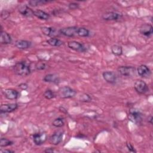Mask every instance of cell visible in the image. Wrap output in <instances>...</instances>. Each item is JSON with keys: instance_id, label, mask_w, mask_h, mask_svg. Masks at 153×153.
<instances>
[{"instance_id": "obj_28", "label": "cell", "mask_w": 153, "mask_h": 153, "mask_svg": "<svg viewBox=\"0 0 153 153\" xmlns=\"http://www.w3.org/2000/svg\"><path fill=\"white\" fill-rule=\"evenodd\" d=\"M13 142L6 138H1L0 140V146L1 147H6L13 145Z\"/></svg>"}, {"instance_id": "obj_33", "label": "cell", "mask_w": 153, "mask_h": 153, "mask_svg": "<svg viewBox=\"0 0 153 153\" xmlns=\"http://www.w3.org/2000/svg\"><path fill=\"white\" fill-rule=\"evenodd\" d=\"M126 146H127V149H128V151L130 152H136L133 146V145L130 143H126Z\"/></svg>"}, {"instance_id": "obj_36", "label": "cell", "mask_w": 153, "mask_h": 153, "mask_svg": "<svg viewBox=\"0 0 153 153\" xmlns=\"http://www.w3.org/2000/svg\"><path fill=\"white\" fill-rule=\"evenodd\" d=\"M2 152H7V153H12V152H14V151H11V150H8V149H5L4 151H1Z\"/></svg>"}, {"instance_id": "obj_3", "label": "cell", "mask_w": 153, "mask_h": 153, "mask_svg": "<svg viewBox=\"0 0 153 153\" xmlns=\"http://www.w3.org/2000/svg\"><path fill=\"white\" fill-rule=\"evenodd\" d=\"M128 117L130 121L136 124H140L142 123V115L141 112L136 109H131L129 111Z\"/></svg>"}, {"instance_id": "obj_37", "label": "cell", "mask_w": 153, "mask_h": 153, "mask_svg": "<svg viewBox=\"0 0 153 153\" xmlns=\"http://www.w3.org/2000/svg\"><path fill=\"white\" fill-rule=\"evenodd\" d=\"M152 116H150L149 118H148V122H149L150 124H152Z\"/></svg>"}, {"instance_id": "obj_14", "label": "cell", "mask_w": 153, "mask_h": 153, "mask_svg": "<svg viewBox=\"0 0 153 153\" xmlns=\"http://www.w3.org/2000/svg\"><path fill=\"white\" fill-rule=\"evenodd\" d=\"M103 79L108 83L114 84L117 81V75L112 71H105L102 74Z\"/></svg>"}, {"instance_id": "obj_4", "label": "cell", "mask_w": 153, "mask_h": 153, "mask_svg": "<svg viewBox=\"0 0 153 153\" xmlns=\"http://www.w3.org/2000/svg\"><path fill=\"white\" fill-rule=\"evenodd\" d=\"M118 72L124 76H132L135 74V68L131 66H121L118 67Z\"/></svg>"}, {"instance_id": "obj_25", "label": "cell", "mask_w": 153, "mask_h": 153, "mask_svg": "<svg viewBox=\"0 0 153 153\" xmlns=\"http://www.w3.org/2000/svg\"><path fill=\"white\" fill-rule=\"evenodd\" d=\"M65 124L64 118L62 117H58L53 120L52 122V125L55 127H62Z\"/></svg>"}, {"instance_id": "obj_29", "label": "cell", "mask_w": 153, "mask_h": 153, "mask_svg": "<svg viewBox=\"0 0 153 153\" xmlns=\"http://www.w3.org/2000/svg\"><path fill=\"white\" fill-rule=\"evenodd\" d=\"M47 65L45 63L41 62H39L35 63L34 65V68L36 70H44L45 68H47Z\"/></svg>"}, {"instance_id": "obj_5", "label": "cell", "mask_w": 153, "mask_h": 153, "mask_svg": "<svg viewBox=\"0 0 153 153\" xmlns=\"http://www.w3.org/2000/svg\"><path fill=\"white\" fill-rule=\"evenodd\" d=\"M134 88L136 91L140 94H145L149 90L148 85L146 84L145 82H144L142 80L137 81L134 83Z\"/></svg>"}, {"instance_id": "obj_6", "label": "cell", "mask_w": 153, "mask_h": 153, "mask_svg": "<svg viewBox=\"0 0 153 153\" xmlns=\"http://www.w3.org/2000/svg\"><path fill=\"white\" fill-rule=\"evenodd\" d=\"M32 139L36 145H41L47 140V135L45 132H39L33 134Z\"/></svg>"}, {"instance_id": "obj_26", "label": "cell", "mask_w": 153, "mask_h": 153, "mask_svg": "<svg viewBox=\"0 0 153 153\" xmlns=\"http://www.w3.org/2000/svg\"><path fill=\"white\" fill-rule=\"evenodd\" d=\"M50 1H45V0H33V1H28V4L29 5L32 7H36L39 5H44L47 3H48Z\"/></svg>"}, {"instance_id": "obj_22", "label": "cell", "mask_w": 153, "mask_h": 153, "mask_svg": "<svg viewBox=\"0 0 153 153\" xmlns=\"http://www.w3.org/2000/svg\"><path fill=\"white\" fill-rule=\"evenodd\" d=\"M47 42L50 45L53 47H60L63 44V42L62 40L54 37H52L47 40Z\"/></svg>"}, {"instance_id": "obj_23", "label": "cell", "mask_w": 153, "mask_h": 153, "mask_svg": "<svg viewBox=\"0 0 153 153\" xmlns=\"http://www.w3.org/2000/svg\"><path fill=\"white\" fill-rule=\"evenodd\" d=\"M111 52L112 53L117 56H120L121 55H122L123 54V48L122 47L119 45H113L111 48Z\"/></svg>"}, {"instance_id": "obj_21", "label": "cell", "mask_w": 153, "mask_h": 153, "mask_svg": "<svg viewBox=\"0 0 153 153\" xmlns=\"http://www.w3.org/2000/svg\"><path fill=\"white\" fill-rule=\"evenodd\" d=\"M41 31L42 33L46 36H54L56 35V30L51 27H41Z\"/></svg>"}, {"instance_id": "obj_18", "label": "cell", "mask_w": 153, "mask_h": 153, "mask_svg": "<svg viewBox=\"0 0 153 153\" xmlns=\"http://www.w3.org/2000/svg\"><path fill=\"white\" fill-rule=\"evenodd\" d=\"M12 42V38L11 36L7 32L1 30L0 35V42L2 44H9Z\"/></svg>"}, {"instance_id": "obj_27", "label": "cell", "mask_w": 153, "mask_h": 153, "mask_svg": "<svg viewBox=\"0 0 153 153\" xmlns=\"http://www.w3.org/2000/svg\"><path fill=\"white\" fill-rule=\"evenodd\" d=\"M44 96L46 99L50 100V99H52L54 97H55L56 94L54 93V91H53L51 90L48 89V90H45V92L44 93Z\"/></svg>"}, {"instance_id": "obj_2", "label": "cell", "mask_w": 153, "mask_h": 153, "mask_svg": "<svg viewBox=\"0 0 153 153\" xmlns=\"http://www.w3.org/2000/svg\"><path fill=\"white\" fill-rule=\"evenodd\" d=\"M76 91L69 86H63L60 87L58 91L59 96L62 99H69L74 97Z\"/></svg>"}, {"instance_id": "obj_20", "label": "cell", "mask_w": 153, "mask_h": 153, "mask_svg": "<svg viewBox=\"0 0 153 153\" xmlns=\"http://www.w3.org/2000/svg\"><path fill=\"white\" fill-rule=\"evenodd\" d=\"M33 16L43 20H47L50 18V15L47 13L41 10H36L33 11Z\"/></svg>"}, {"instance_id": "obj_19", "label": "cell", "mask_w": 153, "mask_h": 153, "mask_svg": "<svg viewBox=\"0 0 153 153\" xmlns=\"http://www.w3.org/2000/svg\"><path fill=\"white\" fill-rule=\"evenodd\" d=\"M42 80L46 82L57 84L59 82V78L54 74H49L44 76Z\"/></svg>"}, {"instance_id": "obj_16", "label": "cell", "mask_w": 153, "mask_h": 153, "mask_svg": "<svg viewBox=\"0 0 153 153\" xmlns=\"http://www.w3.org/2000/svg\"><path fill=\"white\" fill-rule=\"evenodd\" d=\"M19 13L25 17H32L33 16V11L26 5H20L19 7Z\"/></svg>"}, {"instance_id": "obj_8", "label": "cell", "mask_w": 153, "mask_h": 153, "mask_svg": "<svg viewBox=\"0 0 153 153\" xmlns=\"http://www.w3.org/2000/svg\"><path fill=\"white\" fill-rule=\"evenodd\" d=\"M68 46L69 48L78 52H85L87 51V48L85 45L76 41H71L68 42Z\"/></svg>"}, {"instance_id": "obj_31", "label": "cell", "mask_w": 153, "mask_h": 153, "mask_svg": "<svg viewBox=\"0 0 153 153\" xmlns=\"http://www.w3.org/2000/svg\"><path fill=\"white\" fill-rule=\"evenodd\" d=\"M10 16V13L7 10H3L1 12V17L3 20H6Z\"/></svg>"}, {"instance_id": "obj_32", "label": "cell", "mask_w": 153, "mask_h": 153, "mask_svg": "<svg viewBox=\"0 0 153 153\" xmlns=\"http://www.w3.org/2000/svg\"><path fill=\"white\" fill-rule=\"evenodd\" d=\"M68 7L70 10H76L79 7V4L76 2H71L68 5Z\"/></svg>"}, {"instance_id": "obj_35", "label": "cell", "mask_w": 153, "mask_h": 153, "mask_svg": "<svg viewBox=\"0 0 153 153\" xmlns=\"http://www.w3.org/2000/svg\"><path fill=\"white\" fill-rule=\"evenodd\" d=\"M54 151V148H46V149L44 151V152H47V153H52V152H53Z\"/></svg>"}, {"instance_id": "obj_13", "label": "cell", "mask_w": 153, "mask_h": 153, "mask_svg": "<svg viewBox=\"0 0 153 153\" xmlns=\"http://www.w3.org/2000/svg\"><path fill=\"white\" fill-rule=\"evenodd\" d=\"M139 32L142 35L147 37H149L152 35L153 27L151 24L144 23L140 27Z\"/></svg>"}, {"instance_id": "obj_15", "label": "cell", "mask_w": 153, "mask_h": 153, "mask_svg": "<svg viewBox=\"0 0 153 153\" xmlns=\"http://www.w3.org/2000/svg\"><path fill=\"white\" fill-rule=\"evenodd\" d=\"M18 108V105L14 103H7L2 105L0 107L1 113H10L16 111Z\"/></svg>"}, {"instance_id": "obj_30", "label": "cell", "mask_w": 153, "mask_h": 153, "mask_svg": "<svg viewBox=\"0 0 153 153\" xmlns=\"http://www.w3.org/2000/svg\"><path fill=\"white\" fill-rule=\"evenodd\" d=\"M79 100L82 102H89L91 100V97L89 94L84 93L80 96Z\"/></svg>"}, {"instance_id": "obj_9", "label": "cell", "mask_w": 153, "mask_h": 153, "mask_svg": "<svg viewBox=\"0 0 153 153\" xmlns=\"http://www.w3.org/2000/svg\"><path fill=\"white\" fill-rule=\"evenodd\" d=\"M63 136V131L62 130L56 131L50 137V142L54 145H57L62 141Z\"/></svg>"}, {"instance_id": "obj_24", "label": "cell", "mask_w": 153, "mask_h": 153, "mask_svg": "<svg viewBox=\"0 0 153 153\" xmlns=\"http://www.w3.org/2000/svg\"><path fill=\"white\" fill-rule=\"evenodd\" d=\"M77 35L81 37H87L90 35V31L85 27H78Z\"/></svg>"}, {"instance_id": "obj_7", "label": "cell", "mask_w": 153, "mask_h": 153, "mask_svg": "<svg viewBox=\"0 0 153 153\" xmlns=\"http://www.w3.org/2000/svg\"><path fill=\"white\" fill-rule=\"evenodd\" d=\"M77 30L78 27L70 26L60 29L59 30V33L65 36L73 37L75 35H77Z\"/></svg>"}, {"instance_id": "obj_12", "label": "cell", "mask_w": 153, "mask_h": 153, "mask_svg": "<svg viewBox=\"0 0 153 153\" xmlns=\"http://www.w3.org/2000/svg\"><path fill=\"white\" fill-rule=\"evenodd\" d=\"M102 19L105 20L107 21H112V20H118L122 17V15L117 12L110 11L104 13L102 16Z\"/></svg>"}, {"instance_id": "obj_11", "label": "cell", "mask_w": 153, "mask_h": 153, "mask_svg": "<svg viewBox=\"0 0 153 153\" xmlns=\"http://www.w3.org/2000/svg\"><path fill=\"white\" fill-rule=\"evenodd\" d=\"M2 94L5 98L9 100L17 99L19 96V93L14 89L7 88L2 90Z\"/></svg>"}, {"instance_id": "obj_10", "label": "cell", "mask_w": 153, "mask_h": 153, "mask_svg": "<svg viewBox=\"0 0 153 153\" xmlns=\"http://www.w3.org/2000/svg\"><path fill=\"white\" fill-rule=\"evenodd\" d=\"M137 72L138 75L142 78H148L151 75V71L149 67L145 65H141L137 68Z\"/></svg>"}, {"instance_id": "obj_1", "label": "cell", "mask_w": 153, "mask_h": 153, "mask_svg": "<svg viewBox=\"0 0 153 153\" xmlns=\"http://www.w3.org/2000/svg\"><path fill=\"white\" fill-rule=\"evenodd\" d=\"M14 72L17 75L25 76L29 75L32 72L31 65L26 62L22 61L16 63L13 68Z\"/></svg>"}, {"instance_id": "obj_17", "label": "cell", "mask_w": 153, "mask_h": 153, "mask_svg": "<svg viewBox=\"0 0 153 153\" xmlns=\"http://www.w3.org/2000/svg\"><path fill=\"white\" fill-rule=\"evenodd\" d=\"M31 45V42L27 40L19 39L15 42V46L20 50H26Z\"/></svg>"}, {"instance_id": "obj_34", "label": "cell", "mask_w": 153, "mask_h": 153, "mask_svg": "<svg viewBox=\"0 0 153 153\" xmlns=\"http://www.w3.org/2000/svg\"><path fill=\"white\" fill-rule=\"evenodd\" d=\"M18 87H19L20 89L25 90H26V89L28 88V85H27L26 83L23 82V83L20 84L18 85Z\"/></svg>"}]
</instances>
